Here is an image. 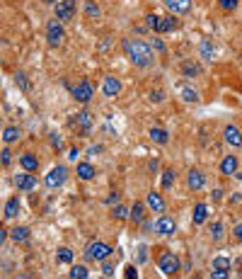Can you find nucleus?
Here are the masks:
<instances>
[{
    "instance_id": "1",
    "label": "nucleus",
    "mask_w": 242,
    "mask_h": 279,
    "mask_svg": "<svg viewBox=\"0 0 242 279\" xmlns=\"http://www.w3.org/2000/svg\"><path fill=\"white\" fill-rule=\"evenodd\" d=\"M121 49H124V54L126 58L138 66V68H150L153 63H155V51H153V46L148 42H143V39H131V37H124L121 39Z\"/></svg>"
},
{
    "instance_id": "2",
    "label": "nucleus",
    "mask_w": 242,
    "mask_h": 279,
    "mask_svg": "<svg viewBox=\"0 0 242 279\" xmlns=\"http://www.w3.org/2000/svg\"><path fill=\"white\" fill-rule=\"evenodd\" d=\"M155 265H158V269H160V274H165V277H175V274L182 272V260L177 257L175 252H170V250H160V252H158Z\"/></svg>"
},
{
    "instance_id": "3",
    "label": "nucleus",
    "mask_w": 242,
    "mask_h": 279,
    "mask_svg": "<svg viewBox=\"0 0 242 279\" xmlns=\"http://www.w3.org/2000/svg\"><path fill=\"white\" fill-rule=\"evenodd\" d=\"M68 92H70V98L75 100V102H80V105H90L94 98V85L87 80V78H80L78 83H66Z\"/></svg>"
},
{
    "instance_id": "4",
    "label": "nucleus",
    "mask_w": 242,
    "mask_h": 279,
    "mask_svg": "<svg viewBox=\"0 0 242 279\" xmlns=\"http://www.w3.org/2000/svg\"><path fill=\"white\" fill-rule=\"evenodd\" d=\"M111 245L107 243H102V240H92V243H87V248H85V262H104L111 257Z\"/></svg>"
},
{
    "instance_id": "5",
    "label": "nucleus",
    "mask_w": 242,
    "mask_h": 279,
    "mask_svg": "<svg viewBox=\"0 0 242 279\" xmlns=\"http://www.w3.org/2000/svg\"><path fill=\"white\" fill-rule=\"evenodd\" d=\"M68 124H70L73 131H78L80 136H90L92 124H94V117L87 110H80L78 114H73V117H70V122H68Z\"/></svg>"
},
{
    "instance_id": "6",
    "label": "nucleus",
    "mask_w": 242,
    "mask_h": 279,
    "mask_svg": "<svg viewBox=\"0 0 242 279\" xmlns=\"http://www.w3.org/2000/svg\"><path fill=\"white\" fill-rule=\"evenodd\" d=\"M68 182V167L66 165H54L46 170V175H44V184L49 187V190H58V187H63Z\"/></svg>"
},
{
    "instance_id": "7",
    "label": "nucleus",
    "mask_w": 242,
    "mask_h": 279,
    "mask_svg": "<svg viewBox=\"0 0 242 279\" xmlns=\"http://www.w3.org/2000/svg\"><path fill=\"white\" fill-rule=\"evenodd\" d=\"M13 184H15V190H20V192H34L37 184H39V180H37V172L22 170V172L13 175Z\"/></svg>"
},
{
    "instance_id": "8",
    "label": "nucleus",
    "mask_w": 242,
    "mask_h": 279,
    "mask_svg": "<svg viewBox=\"0 0 242 279\" xmlns=\"http://www.w3.org/2000/svg\"><path fill=\"white\" fill-rule=\"evenodd\" d=\"M78 13V0H58L54 5V17L61 22H70Z\"/></svg>"
},
{
    "instance_id": "9",
    "label": "nucleus",
    "mask_w": 242,
    "mask_h": 279,
    "mask_svg": "<svg viewBox=\"0 0 242 279\" xmlns=\"http://www.w3.org/2000/svg\"><path fill=\"white\" fill-rule=\"evenodd\" d=\"M63 39H66L63 22L61 20H49L46 22V42H49V46H61Z\"/></svg>"
},
{
    "instance_id": "10",
    "label": "nucleus",
    "mask_w": 242,
    "mask_h": 279,
    "mask_svg": "<svg viewBox=\"0 0 242 279\" xmlns=\"http://www.w3.org/2000/svg\"><path fill=\"white\" fill-rule=\"evenodd\" d=\"M206 187V175H203V170L199 167H191L187 172V190L189 192H199Z\"/></svg>"
},
{
    "instance_id": "11",
    "label": "nucleus",
    "mask_w": 242,
    "mask_h": 279,
    "mask_svg": "<svg viewBox=\"0 0 242 279\" xmlns=\"http://www.w3.org/2000/svg\"><path fill=\"white\" fill-rule=\"evenodd\" d=\"M177 231V223L172 216H167V214H160V219L155 221V233L162 238H167V236H172Z\"/></svg>"
},
{
    "instance_id": "12",
    "label": "nucleus",
    "mask_w": 242,
    "mask_h": 279,
    "mask_svg": "<svg viewBox=\"0 0 242 279\" xmlns=\"http://www.w3.org/2000/svg\"><path fill=\"white\" fill-rule=\"evenodd\" d=\"M223 141L228 143L230 148H242V129L235 124H228L223 129Z\"/></svg>"
},
{
    "instance_id": "13",
    "label": "nucleus",
    "mask_w": 242,
    "mask_h": 279,
    "mask_svg": "<svg viewBox=\"0 0 242 279\" xmlns=\"http://www.w3.org/2000/svg\"><path fill=\"white\" fill-rule=\"evenodd\" d=\"M121 90H124V85H121L119 78H114V75L104 78V83H102V95L104 98H119Z\"/></svg>"
},
{
    "instance_id": "14",
    "label": "nucleus",
    "mask_w": 242,
    "mask_h": 279,
    "mask_svg": "<svg viewBox=\"0 0 242 279\" xmlns=\"http://www.w3.org/2000/svg\"><path fill=\"white\" fill-rule=\"evenodd\" d=\"M146 207H148L153 214H165V199L158 190H150L146 195Z\"/></svg>"
},
{
    "instance_id": "15",
    "label": "nucleus",
    "mask_w": 242,
    "mask_h": 279,
    "mask_svg": "<svg viewBox=\"0 0 242 279\" xmlns=\"http://www.w3.org/2000/svg\"><path fill=\"white\" fill-rule=\"evenodd\" d=\"M177 27H179V20H177L175 13H170V15H165V17L158 20V29H155V34H167V32H175Z\"/></svg>"
},
{
    "instance_id": "16",
    "label": "nucleus",
    "mask_w": 242,
    "mask_h": 279,
    "mask_svg": "<svg viewBox=\"0 0 242 279\" xmlns=\"http://www.w3.org/2000/svg\"><path fill=\"white\" fill-rule=\"evenodd\" d=\"M165 5H167V10L175 15H189L191 13V8H194V3L191 0H162Z\"/></svg>"
},
{
    "instance_id": "17",
    "label": "nucleus",
    "mask_w": 242,
    "mask_h": 279,
    "mask_svg": "<svg viewBox=\"0 0 242 279\" xmlns=\"http://www.w3.org/2000/svg\"><path fill=\"white\" fill-rule=\"evenodd\" d=\"M20 165H22V170H27V172H37V170H39V158H37V153H32V151H25V153H20Z\"/></svg>"
},
{
    "instance_id": "18",
    "label": "nucleus",
    "mask_w": 242,
    "mask_h": 279,
    "mask_svg": "<svg viewBox=\"0 0 242 279\" xmlns=\"http://www.w3.org/2000/svg\"><path fill=\"white\" fill-rule=\"evenodd\" d=\"M218 170H220V175H232L235 177V172H237V155H223V160L218 163Z\"/></svg>"
},
{
    "instance_id": "19",
    "label": "nucleus",
    "mask_w": 242,
    "mask_h": 279,
    "mask_svg": "<svg viewBox=\"0 0 242 279\" xmlns=\"http://www.w3.org/2000/svg\"><path fill=\"white\" fill-rule=\"evenodd\" d=\"M75 175H78L82 182H90V180H94V175H97V172H94V165H92V163H87V160H80V163L75 165Z\"/></svg>"
},
{
    "instance_id": "20",
    "label": "nucleus",
    "mask_w": 242,
    "mask_h": 279,
    "mask_svg": "<svg viewBox=\"0 0 242 279\" xmlns=\"http://www.w3.org/2000/svg\"><path fill=\"white\" fill-rule=\"evenodd\" d=\"M129 221L136 223V226H141V223L146 221V202H134V204H131V216H129Z\"/></svg>"
},
{
    "instance_id": "21",
    "label": "nucleus",
    "mask_w": 242,
    "mask_h": 279,
    "mask_svg": "<svg viewBox=\"0 0 242 279\" xmlns=\"http://www.w3.org/2000/svg\"><path fill=\"white\" fill-rule=\"evenodd\" d=\"M17 214H20V199H17V197H10V199L5 202V207H3V219H5V221H13Z\"/></svg>"
},
{
    "instance_id": "22",
    "label": "nucleus",
    "mask_w": 242,
    "mask_h": 279,
    "mask_svg": "<svg viewBox=\"0 0 242 279\" xmlns=\"http://www.w3.org/2000/svg\"><path fill=\"white\" fill-rule=\"evenodd\" d=\"M32 236V231H29V226H15L13 231H10V238H13V243L17 245H25Z\"/></svg>"
},
{
    "instance_id": "23",
    "label": "nucleus",
    "mask_w": 242,
    "mask_h": 279,
    "mask_svg": "<svg viewBox=\"0 0 242 279\" xmlns=\"http://www.w3.org/2000/svg\"><path fill=\"white\" fill-rule=\"evenodd\" d=\"M148 136L153 143H158V146H167L170 143V134L165 131V129H160V126H150Z\"/></svg>"
},
{
    "instance_id": "24",
    "label": "nucleus",
    "mask_w": 242,
    "mask_h": 279,
    "mask_svg": "<svg viewBox=\"0 0 242 279\" xmlns=\"http://www.w3.org/2000/svg\"><path fill=\"white\" fill-rule=\"evenodd\" d=\"M20 136H22L20 126H5V129H3V146H13V143H17Z\"/></svg>"
},
{
    "instance_id": "25",
    "label": "nucleus",
    "mask_w": 242,
    "mask_h": 279,
    "mask_svg": "<svg viewBox=\"0 0 242 279\" xmlns=\"http://www.w3.org/2000/svg\"><path fill=\"white\" fill-rule=\"evenodd\" d=\"M191 219H194V223H196V226L206 223V219H208V204H206V202H199V204L194 207V214H191Z\"/></svg>"
},
{
    "instance_id": "26",
    "label": "nucleus",
    "mask_w": 242,
    "mask_h": 279,
    "mask_svg": "<svg viewBox=\"0 0 242 279\" xmlns=\"http://www.w3.org/2000/svg\"><path fill=\"white\" fill-rule=\"evenodd\" d=\"M56 257H58L61 265H73V262H75V252L70 250V248H66V245H61V248L56 250Z\"/></svg>"
},
{
    "instance_id": "27",
    "label": "nucleus",
    "mask_w": 242,
    "mask_h": 279,
    "mask_svg": "<svg viewBox=\"0 0 242 279\" xmlns=\"http://www.w3.org/2000/svg\"><path fill=\"white\" fill-rule=\"evenodd\" d=\"M82 13H85L87 20H99V17H102V10H99V5H97L94 0H87V3H85Z\"/></svg>"
},
{
    "instance_id": "28",
    "label": "nucleus",
    "mask_w": 242,
    "mask_h": 279,
    "mask_svg": "<svg viewBox=\"0 0 242 279\" xmlns=\"http://www.w3.org/2000/svg\"><path fill=\"white\" fill-rule=\"evenodd\" d=\"M175 180H177V172L172 167H167V170H162V175H160V187L162 190H170L175 184Z\"/></svg>"
},
{
    "instance_id": "29",
    "label": "nucleus",
    "mask_w": 242,
    "mask_h": 279,
    "mask_svg": "<svg viewBox=\"0 0 242 279\" xmlns=\"http://www.w3.org/2000/svg\"><path fill=\"white\" fill-rule=\"evenodd\" d=\"M68 274H70V279H87L90 277V269H87L85 265H75V262H73Z\"/></svg>"
},
{
    "instance_id": "30",
    "label": "nucleus",
    "mask_w": 242,
    "mask_h": 279,
    "mask_svg": "<svg viewBox=\"0 0 242 279\" xmlns=\"http://www.w3.org/2000/svg\"><path fill=\"white\" fill-rule=\"evenodd\" d=\"M129 216H131V209H129V207H124V204L111 207V219H116V221H126Z\"/></svg>"
},
{
    "instance_id": "31",
    "label": "nucleus",
    "mask_w": 242,
    "mask_h": 279,
    "mask_svg": "<svg viewBox=\"0 0 242 279\" xmlns=\"http://www.w3.org/2000/svg\"><path fill=\"white\" fill-rule=\"evenodd\" d=\"M179 95H182V100L189 102V105H196V102H199V92H196L194 87H189V85L182 87V92H179Z\"/></svg>"
},
{
    "instance_id": "32",
    "label": "nucleus",
    "mask_w": 242,
    "mask_h": 279,
    "mask_svg": "<svg viewBox=\"0 0 242 279\" xmlns=\"http://www.w3.org/2000/svg\"><path fill=\"white\" fill-rule=\"evenodd\" d=\"M223 236H225V226H223V221L211 223V240L220 243V240H223Z\"/></svg>"
},
{
    "instance_id": "33",
    "label": "nucleus",
    "mask_w": 242,
    "mask_h": 279,
    "mask_svg": "<svg viewBox=\"0 0 242 279\" xmlns=\"http://www.w3.org/2000/svg\"><path fill=\"white\" fill-rule=\"evenodd\" d=\"M179 70H182V75H189V78H194V75L201 73V68H199L196 63H191V61H184V63L179 66Z\"/></svg>"
},
{
    "instance_id": "34",
    "label": "nucleus",
    "mask_w": 242,
    "mask_h": 279,
    "mask_svg": "<svg viewBox=\"0 0 242 279\" xmlns=\"http://www.w3.org/2000/svg\"><path fill=\"white\" fill-rule=\"evenodd\" d=\"M199 54H201L203 61H211V58H213V44L208 42V39H203V42L199 44Z\"/></svg>"
},
{
    "instance_id": "35",
    "label": "nucleus",
    "mask_w": 242,
    "mask_h": 279,
    "mask_svg": "<svg viewBox=\"0 0 242 279\" xmlns=\"http://www.w3.org/2000/svg\"><path fill=\"white\" fill-rule=\"evenodd\" d=\"M237 5H240V0H218V8H220L223 13H235Z\"/></svg>"
},
{
    "instance_id": "36",
    "label": "nucleus",
    "mask_w": 242,
    "mask_h": 279,
    "mask_svg": "<svg viewBox=\"0 0 242 279\" xmlns=\"http://www.w3.org/2000/svg\"><path fill=\"white\" fill-rule=\"evenodd\" d=\"M230 267H232L230 257H223V255L213 257V269H230Z\"/></svg>"
},
{
    "instance_id": "37",
    "label": "nucleus",
    "mask_w": 242,
    "mask_h": 279,
    "mask_svg": "<svg viewBox=\"0 0 242 279\" xmlns=\"http://www.w3.org/2000/svg\"><path fill=\"white\" fill-rule=\"evenodd\" d=\"M0 163H3V167H10V165H13V151H10V146H3Z\"/></svg>"
},
{
    "instance_id": "38",
    "label": "nucleus",
    "mask_w": 242,
    "mask_h": 279,
    "mask_svg": "<svg viewBox=\"0 0 242 279\" xmlns=\"http://www.w3.org/2000/svg\"><path fill=\"white\" fill-rule=\"evenodd\" d=\"M15 83L20 85V90H25V92L29 90V80H27V75H25L22 70H15Z\"/></svg>"
},
{
    "instance_id": "39",
    "label": "nucleus",
    "mask_w": 242,
    "mask_h": 279,
    "mask_svg": "<svg viewBox=\"0 0 242 279\" xmlns=\"http://www.w3.org/2000/svg\"><path fill=\"white\" fill-rule=\"evenodd\" d=\"M49 143H51V148H54V151H58V153L63 151V141H61V136H58V134H51V136H49Z\"/></svg>"
},
{
    "instance_id": "40",
    "label": "nucleus",
    "mask_w": 242,
    "mask_h": 279,
    "mask_svg": "<svg viewBox=\"0 0 242 279\" xmlns=\"http://www.w3.org/2000/svg\"><path fill=\"white\" fill-rule=\"evenodd\" d=\"M158 20H160L158 15H146V27L155 32V29H158Z\"/></svg>"
},
{
    "instance_id": "41",
    "label": "nucleus",
    "mask_w": 242,
    "mask_h": 279,
    "mask_svg": "<svg viewBox=\"0 0 242 279\" xmlns=\"http://www.w3.org/2000/svg\"><path fill=\"white\" fill-rule=\"evenodd\" d=\"M124 277H126V279H138V269H136L134 265H126V269H124Z\"/></svg>"
},
{
    "instance_id": "42",
    "label": "nucleus",
    "mask_w": 242,
    "mask_h": 279,
    "mask_svg": "<svg viewBox=\"0 0 242 279\" xmlns=\"http://www.w3.org/2000/svg\"><path fill=\"white\" fill-rule=\"evenodd\" d=\"M104 204H107V207H116V204H119V192H109V197L104 199Z\"/></svg>"
},
{
    "instance_id": "43",
    "label": "nucleus",
    "mask_w": 242,
    "mask_h": 279,
    "mask_svg": "<svg viewBox=\"0 0 242 279\" xmlns=\"http://www.w3.org/2000/svg\"><path fill=\"white\" fill-rule=\"evenodd\" d=\"M211 277H213V279H228L230 269H213V272H211Z\"/></svg>"
},
{
    "instance_id": "44",
    "label": "nucleus",
    "mask_w": 242,
    "mask_h": 279,
    "mask_svg": "<svg viewBox=\"0 0 242 279\" xmlns=\"http://www.w3.org/2000/svg\"><path fill=\"white\" fill-rule=\"evenodd\" d=\"M102 274H104V277H111V274H114V265H109L107 260L102 262Z\"/></svg>"
},
{
    "instance_id": "45",
    "label": "nucleus",
    "mask_w": 242,
    "mask_h": 279,
    "mask_svg": "<svg viewBox=\"0 0 242 279\" xmlns=\"http://www.w3.org/2000/svg\"><path fill=\"white\" fill-rule=\"evenodd\" d=\"M150 100H153V102H162V100H165V92H162V90H153V92H150Z\"/></svg>"
},
{
    "instance_id": "46",
    "label": "nucleus",
    "mask_w": 242,
    "mask_h": 279,
    "mask_svg": "<svg viewBox=\"0 0 242 279\" xmlns=\"http://www.w3.org/2000/svg\"><path fill=\"white\" fill-rule=\"evenodd\" d=\"M78 155H80V151L73 146V148H68V155H66V158L70 160V163H73V160H78Z\"/></svg>"
},
{
    "instance_id": "47",
    "label": "nucleus",
    "mask_w": 242,
    "mask_h": 279,
    "mask_svg": "<svg viewBox=\"0 0 242 279\" xmlns=\"http://www.w3.org/2000/svg\"><path fill=\"white\" fill-rule=\"evenodd\" d=\"M232 238H235L237 243H242V223H237V226L232 228Z\"/></svg>"
},
{
    "instance_id": "48",
    "label": "nucleus",
    "mask_w": 242,
    "mask_h": 279,
    "mask_svg": "<svg viewBox=\"0 0 242 279\" xmlns=\"http://www.w3.org/2000/svg\"><path fill=\"white\" fill-rule=\"evenodd\" d=\"M146 245H141V248H138V262H146V260H148V255H146Z\"/></svg>"
},
{
    "instance_id": "49",
    "label": "nucleus",
    "mask_w": 242,
    "mask_h": 279,
    "mask_svg": "<svg viewBox=\"0 0 242 279\" xmlns=\"http://www.w3.org/2000/svg\"><path fill=\"white\" fill-rule=\"evenodd\" d=\"M141 228H143V231H146V233H150V231H155V223H150L148 219H146V221L141 223Z\"/></svg>"
},
{
    "instance_id": "50",
    "label": "nucleus",
    "mask_w": 242,
    "mask_h": 279,
    "mask_svg": "<svg viewBox=\"0 0 242 279\" xmlns=\"http://www.w3.org/2000/svg\"><path fill=\"white\" fill-rule=\"evenodd\" d=\"M109 39L111 37H104V42H99V51H109Z\"/></svg>"
},
{
    "instance_id": "51",
    "label": "nucleus",
    "mask_w": 242,
    "mask_h": 279,
    "mask_svg": "<svg viewBox=\"0 0 242 279\" xmlns=\"http://www.w3.org/2000/svg\"><path fill=\"white\" fill-rule=\"evenodd\" d=\"M223 195H225L223 190H213V202H220V199H223Z\"/></svg>"
},
{
    "instance_id": "52",
    "label": "nucleus",
    "mask_w": 242,
    "mask_h": 279,
    "mask_svg": "<svg viewBox=\"0 0 242 279\" xmlns=\"http://www.w3.org/2000/svg\"><path fill=\"white\" fill-rule=\"evenodd\" d=\"M99 151H102V146H90V148H87V155H94V153H99Z\"/></svg>"
},
{
    "instance_id": "53",
    "label": "nucleus",
    "mask_w": 242,
    "mask_h": 279,
    "mask_svg": "<svg viewBox=\"0 0 242 279\" xmlns=\"http://www.w3.org/2000/svg\"><path fill=\"white\" fill-rule=\"evenodd\" d=\"M182 269H184V272H191V260H187V262H182Z\"/></svg>"
},
{
    "instance_id": "54",
    "label": "nucleus",
    "mask_w": 242,
    "mask_h": 279,
    "mask_svg": "<svg viewBox=\"0 0 242 279\" xmlns=\"http://www.w3.org/2000/svg\"><path fill=\"white\" fill-rule=\"evenodd\" d=\"M155 49H158V51H165V44H162L160 39H155Z\"/></svg>"
},
{
    "instance_id": "55",
    "label": "nucleus",
    "mask_w": 242,
    "mask_h": 279,
    "mask_svg": "<svg viewBox=\"0 0 242 279\" xmlns=\"http://www.w3.org/2000/svg\"><path fill=\"white\" fill-rule=\"evenodd\" d=\"M41 3H44V5H56L58 0H41Z\"/></svg>"
},
{
    "instance_id": "56",
    "label": "nucleus",
    "mask_w": 242,
    "mask_h": 279,
    "mask_svg": "<svg viewBox=\"0 0 242 279\" xmlns=\"http://www.w3.org/2000/svg\"><path fill=\"white\" fill-rule=\"evenodd\" d=\"M235 177H237V180L242 182V170H237V172H235Z\"/></svg>"
},
{
    "instance_id": "57",
    "label": "nucleus",
    "mask_w": 242,
    "mask_h": 279,
    "mask_svg": "<svg viewBox=\"0 0 242 279\" xmlns=\"http://www.w3.org/2000/svg\"><path fill=\"white\" fill-rule=\"evenodd\" d=\"M240 277H242V265H240Z\"/></svg>"
}]
</instances>
